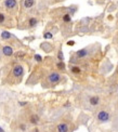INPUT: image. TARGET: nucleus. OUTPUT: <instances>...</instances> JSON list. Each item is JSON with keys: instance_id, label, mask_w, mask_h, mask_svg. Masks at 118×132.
Returning a JSON list of instances; mask_svg holds the SVG:
<instances>
[{"instance_id": "nucleus-1", "label": "nucleus", "mask_w": 118, "mask_h": 132, "mask_svg": "<svg viewBox=\"0 0 118 132\" xmlns=\"http://www.w3.org/2000/svg\"><path fill=\"white\" fill-rule=\"evenodd\" d=\"M97 118H99V120H101V121H107L109 119V115H108V113H106V112H100L99 115H97Z\"/></svg>"}, {"instance_id": "nucleus-2", "label": "nucleus", "mask_w": 118, "mask_h": 132, "mask_svg": "<svg viewBox=\"0 0 118 132\" xmlns=\"http://www.w3.org/2000/svg\"><path fill=\"white\" fill-rule=\"evenodd\" d=\"M48 80H49L50 82H52V83L57 82V81L60 80V75L56 74V73H52L49 77H48Z\"/></svg>"}, {"instance_id": "nucleus-3", "label": "nucleus", "mask_w": 118, "mask_h": 132, "mask_svg": "<svg viewBox=\"0 0 118 132\" xmlns=\"http://www.w3.org/2000/svg\"><path fill=\"white\" fill-rule=\"evenodd\" d=\"M13 74L15 77H20L23 75V67L21 65H16L15 67L13 68Z\"/></svg>"}, {"instance_id": "nucleus-4", "label": "nucleus", "mask_w": 118, "mask_h": 132, "mask_svg": "<svg viewBox=\"0 0 118 132\" xmlns=\"http://www.w3.org/2000/svg\"><path fill=\"white\" fill-rule=\"evenodd\" d=\"M2 52H3V54H4V55H7V56H10V55L13 54V50H12V48H11V47H9V46L3 47Z\"/></svg>"}, {"instance_id": "nucleus-5", "label": "nucleus", "mask_w": 118, "mask_h": 132, "mask_svg": "<svg viewBox=\"0 0 118 132\" xmlns=\"http://www.w3.org/2000/svg\"><path fill=\"white\" fill-rule=\"evenodd\" d=\"M16 6V0H6V7L9 9H12Z\"/></svg>"}, {"instance_id": "nucleus-6", "label": "nucleus", "mask_w": 118, "mask_h": 132, "mask_svg": "<svg viewBox=\"0 0 118 132\" xmlns=\"http://www.w3.org/2000/svg\"><path fill=\"white\" fill-rule=\"evenodd\" d=\"M57 131L59 132H67L68 131V127L65 123H60L59 126H57Z\"/></svg>"}, {"instance_id": "nucleus-7", "label": "nucleus", "mask_w": 118, "mask_h": 132, "mask_svg": "<svg viewBox=\"0 0 118 132\" xmlns=\"http://www.w3.org/2000/svg\"><path fill=\"white\" fill-rule=\"evenodd\" d=\"M24 6L26 7V8H31V7L34 6V0H25Z\"/></svg>"}, {"instance_id": "nucleus-8", "label": "nucleus", "mask_w": 118, "mask_h": 132, "mask_svg": "<svg viewBox=\"0 0 118 132\" xmlns=\"http://www.w3.org/2000/svg\"><path fill=\"white\" fill-rule=\"evenodd\" d=\"M87 55V51L86 50H79L78 52H77V56L78 58H84V56Z\"/></svg>"}, {"instance_id": "nucleus-9", "label": "nucleus", "mask_w": 118, "mask_h": 132, "mask_svg": "<svg viewBox=\"0 0 118 132\" xmlns=\"http://www.w3.org/2000/svg\"><path fill=\"white\" fill-rule=\"evenodd\" d=\"M90 103L92 104V105H97V103H99V98L97 96H93V98L90 99Z\"/></svg>"}, {"instance_id": "nucleus-10", "label": "nucleus", "mask_w": 118, "mask_h": 132, "mask_svg": "<svg viewBox=\"0 0 118 132\" xmlns=\"http://www.w3.org/2000/svg\"><path fill=\"white\" fill-rule=\"evenodd\" d=\"M1 37H2L3 39H9V38H11V34L8 33V31H2Z\"/></svg>"}, {"instance_id": "nucleus-11", "label": "nucleus", "mask_w": 118, "mask_h": 132, "mask_svg": "<svg viewBox=\"0 0 118 132\" xmlns=\"http://www.w3.org/2000/svg\"><path fill=\"white\" fill-rule=\"evenodd\" d=\"M31 121H32V123H37V122H38V116L32 115V118H31Z\"/></svg>"}, {"instance_id": "nucleus-12", "label": "nucleus", "mask_w": 118, "mask_h": 132, "mask_svg": "<svg viewBox=\"0 0 118 132\" xmlns=\"http://www.w3.org/2000/svg\"><path fill=\"white\" fill-rule=\"evenodd\" d=\"M36 24H37V20L36 19H31V20H29V26H31V27L35 26Z\"/></svg>"}, {"instance_id": "nucleus-13", "label": "nucleus", "mask_w": 118, "mask_h": 132, "mask_svg": "<svg viewBox=\"0 0 118 132\" xmlns=\"http://www.w3.org/2000/svg\"><path fill=\"white\" fill-rule=\"evenodd\" d=\"M57 68H59V69H65V64L63 63V62L57 63Z\"/></svg>"}, {"instance_id": "nucleus-14", "label": "nucleus", "mask_w": 118, "mask_h": 132, "mask_svg": "<svg viewBox=\"0 0 118 132\" xmlns=\"http://www.w3.org/2000/svg\"><path fill=\"white\" fill-rule=\"evenodd\" d=\"M72 71H73V73H75V74H79L80 73V68H79V67H73Z\"/></svg>"}, {"instance_id": "nucleus-15", "label": "nucleus", "mask_w": 118, "mask_h": 132, "mask_svg": "<svg viewBox=\"0 0 118 132\" xmlns=\"http://www.w3.org/2000/svg\"><path fill=\"white\" fill-rule=\"evenodd\" d=\"M63 21L64 22H69L71 21V16H69L68 14H65V15L63 16Z\"/></svg>"}, {"instance_id": "nucleus-16", "label": "nucleus", "mask_w": 118, "mask_h": 132, "mask_svg": "<svg viewBox=\"0 0 118 132\" xmlns=\"http://www.w3.org/2000/svg\"><path fill=\"white\" fill-rule=\"evenodd\" d=\"M44 38H47V39L52 38V34L51 33H46V34H44Z\"/></svg>"}, {"instance_id": "nucleus-17", "label": "nucleus", "mask_w": 118, "mask_h": 132, "mask_svg": "<svg viewBox=\"0 0 118 132\" xmlns=\"http://www.w3.org/2000/svg\"><path fill=\"white\" fill-rule=\"evenodd\" d=\"M35 60H36V61L37 62H41V56H40V55H38V54H36V55H35Z\"/></svg>"}, {"instance_id": "nucleus-18", "label": "nucleus", "mask_w": 118, "mask_h": 132, "mask_svg": "<svg viewBox=\"0 0 118 132\" xmlns=\"http://www.w3.org/2000/svg\"><path fill=\"white\" fill-rule=\"evenodd\" d=\"M3 21H4V15L2 13H0V23H2Z\"/></svg>"}, {"instance_id": "nucleus-19", "label": "nucleus", "mask_w": 118, "mask_h": 132, "mask_svg": "<svg viewBox=\"0 0 118 132\" xmlns=\"http://www.w3.org/2000/svg\"><path fill=\"white\" fill-rule=\"evenodd\" d=\"M59 59H60V60H63V53H62L61 51L59 52Z\"/></svg>"}, {"instance_id": "nucleus-20", "label": "nucleus", "mask_w": 118, "mask_h": 132, "mask_svg": "<svg viewBox=\"0 0 118 132\" xmlns=\"http://www.w3.org/2000/svg\"><path fill=\"white\" fill-rule=\"evenodd\" d=\"M74 43H75L74 41H68V42H67V44H68V46H73Z\"/></svg>"}, {"instance_id": "nucleus-21", "label": "nucleus", "mask_w": 118, "mask_h": 132, "mask_svg": "<svg viewBox=\"0 0 118 132\" xmlns=\"http://www.w3.org/2000/svg\"><path fill=\"white\" fill-rule=\"evenodd\" d=\"M25 104H26L25 102H21V103H20V105H25Z\"/></svg>"}, {"instance_id": "nucleus-22", "label": "nucleus", "mask_w": 118, "mask_h": 132, "mask_svg": "<svg viewBox=\"0 0 118 132\" xmlns=\"http://www.w3.org/2000/svg\"><path fill=\"white\" fill-rule=\"evenodd\" d=\"M0 132H4V130H3V129H2V128H1V127H0Z\"/></svg>"}, {"instance_id": "nucleus-23", "label": "nucleus", "mask_w": 118, "mask_h": 132, "mask_svg": "<svg viewBox=\"0 0 118 132\" xmlns=\"http://www.w3.org/2000/svg\"><path fill=\"white\" fill-rule=\"evenodd\" d=\"M35 132H38V130H37V129H36V130H35Z\"/></svg>"}]
</instances>
